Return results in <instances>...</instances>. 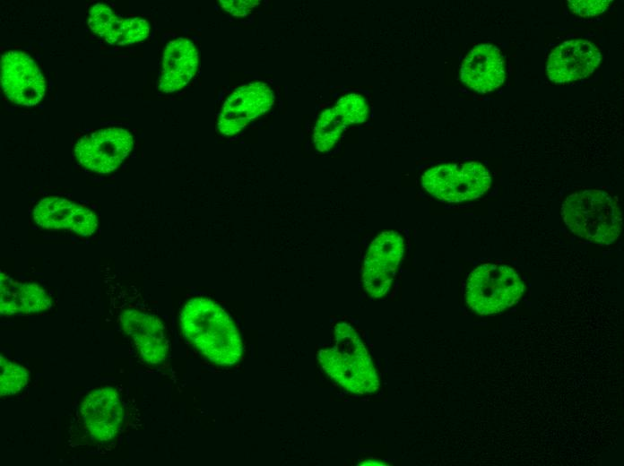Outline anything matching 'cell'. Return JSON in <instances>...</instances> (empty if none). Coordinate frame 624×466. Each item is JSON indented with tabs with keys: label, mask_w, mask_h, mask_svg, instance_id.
Masks as SVG:
<instances>
[{
	"label": "cell",
	"mask_w": 624,
	"mask_h": 466,
	"mask_svg": "<svg viewBox=\"0 0 624 466\" xmlns=\"http://www.w3.org/2000/svg\"><path fill=\"white\" fill-rule=\"evenodd\" d=\"M1 84L10 100L23 106L38 104L45 94V80L25 53L12 50L2 56Z\"/></svg>",
	"instance_id": "7"
},
{
	"label": "cell",
	"mask_w": 624,
	"mask_h": 466,
	"mask_svg": "<svg viewBox=\"0 0 624 466\" xmlns=\"http://www.w3.org/2000/svg\"><path fill=\"white\" fill-rule=\"evenodd\" d=\"M563 220L576 235L598 244L613 243L621 230L617 202L602 190H583L570 194L561 209Z\"/></svg>",
	"instance_id": "3"
},
{
	"label": "cell",
	"mask_w": 624,
	"mask_h": 466,
	"mask_svg": "<svg viewBox=\"0 0 624 466\" xmlns=\"http://www.w3.org/2000/svg\"><path fill=\"white\" fill-rule=\"evenodd\" d=\"M186 338L212 363L236 364L243 345L230 315L215 302L204 298L189 300L180 313Z\"/></svg>",
	"instance_id": "1"
},
{
	"label": "cell",
	"mask_w": 624,
	"mask_h": 466,
	"mask_svg": "<svg viewBox=\"0 0 624 466\" xmlns=\"http://www.w3.org/2000/svg\"><path fill=\"white\" fill-rule=\"evenodd\" d=\"M421 184L434 197L459 203L481 196L490 187V177L485 167L476 161L449 163L427 170Z\"/></svg>",
	"instance_id": "5"
},
{
	"label": "cell",
	"mask_w": 624,
	"mask_h": 466,
	"mask_svg": "<svg viewBox=\"0 0 624 466\" xmlns=\"http://www.w3.org/2000/svg\"><path fill=\"white\" fill-rule=\"evenodd\" d=\"M89 26L96 34L112 45H129L146 39L148 22L138 17L122 19L103 4H96L89 13Z\"/></svg>",
	"instance_id": "16"
},
{
	"label": "cell",
	"mask_w": 624,
	"mask_h": 466,
	"mask_svg": "<svg viewBox=\"0 0 624 466\" xmlns=\"http://www.w3.org/2000/svg\"><path fill=\"white\" fill-rule=\"evenodd\" d=\"M221 7L235 16H245L256 6L259 0H220Z\"/></svg>",
	"instance_id": "21"
},
{
	"label": "cell",
	"mask_w": 624,
	"mask_h": 466,
	"mask_svg": "<svg viewBox=\"0 0 624 466\" xmlns=\"http://www.w3.org/2000/svg\"><path fill=\"white\" fill-rule=\"evenodd\" d=\"M0 293L2 315L37 313L51 306L48 296L39 286L13 281L2 272Z\"/></svg>",
	"instance_id": "18"
},
{
	"label": "cell",
	"mask_w": 624,
	"mask_h": 466,
	"mask_svg": "<svg viewBox=\"0 0 624 466\" xmlns=\"http://www.w3.org/2000/svg\"><path fill=\"white\" fill-rule=\"evenodd\" d=\"M0 393L11 395L21 391L28 382V373L22 367L1 357Z\"/></svg>",
	"instance_id": "19"
},
{
	"label": "cell",
	"mask_w": 624,
	"mask_h": 466,
	"mask_svg": "<svg viewBox=\"0 0 624 466\" xmlns=\"http://www.w3.org/2000/svg\"><path fill=\"white\" fill-rule=\"evenodd\" d=\"M600 61V51L592 42L568 40L551 51L547 73L549 79L556 83L573 82L593 73Z\"/></svg>",
	"instance_id": "10"
},
{
	"label": "cell",
	"mask_w": 624,
	"mask_h": 466,
	"mask_svg": "<svg viewBox=\"0 0 624 466\" xmlns=\"http://www.w3.org/2000/svg\"><path fill=\"white\" fill-rule=\"evenodd\" d=\"M505 77L500 51L492 45L476 46L464 58L461 80L471 89L485 93L499 87Z\"/></svg>",
	"instance_id": "14"
},
{
	"label": "cell",
	"mask_w": 624,
	"mask_h": 466,
	"mask_svg": "<svg viewBox=\"0 0 624 466\" xmlns=\"http://www.w3.org/2000/svg\"><path fill=\"white\" fill-rule=\"evenodd\" d=\"M335 345L319 350L324 370L344 389L366 393L378 387L377 375L357 332L346 323L335 326Z\"/></svg>",
	"instance_id": "2"
},
{
	"label": "cell",
	"mask_w": 624,
	"mask_h": 466,
	"mask_svg": "<svg viewBox=\"0 0 624 466\" xmlns=\"http://www.w3.org/2000/svg\"><path fill=\"white\" fill-rule=\"evenodd\" d=\"M274 94L265 83L257 82L238 88L224 102L218 129L225 135L239 133L250 121L267 112Z\"/></svg>",
	"instance_id": "9"
},
{
	"label": "cell",
	"mask_w": 624,
	"mask_h": 466,
	"mask_svg": "<svg viewBox=\"0 0 624 466\" xmlns=\"http://www.w3.org/2000/svg\"><path fill=\"white\" fill-rule=\"evenodd\" d=\"M120 322L124 331L134 341L141 357L151 364L163 361L168 341L162 324L153 315L129 309L122 313Z\"/></svg>",
	"instance_id": "15"
},
{
	"label": "cell",
	"mask_w": 624,
	"mask_h": 466,
	"mask_svg": "<svg viewBox=\"0 0 624 466\" xmlns=\"http://www.w3.org/2000/svg\"><path fill=\"white\" fill-rule=\"evenodd\" d=\"M368 104L360 94L342 97L337 104L324 111L314 128V144L319 151L330 150L343 130L354 123H361L368 116Z\"/></svg>",
	"instance_id": "13"
},
{
	"label": "cell",
	"mask_w": 624,
	"mask_h": 466,
	"mask_svg": "<svg viewBox=\"0 0 624 466\" xmlns=\"http://www.w3.org/2000/svg\"><path fill=\"white\" fill-rule=\"evenodd\" d=\"M524 282L506 264L486 263L470 274L465 291L468 306L480 315H492L514 305L522 296Z\"/></svg>",
	"instance_id": "4"
},
{
	"label": "cell",
	"mask_w": 624,
	"mask_h": 466,
	"mask_svg": "<svg viewBox=\"0 0 624 466\" xmlns=\"http://www.w3.org/2000/svg\"><path fill=\"white\" fill-rule=\"evenodd\" d=\"M33 218L44 229H69L81 236L91 235L98 227L96 216L86 207L56 196L42 199Z\"/></svg>",
	"instance_id": "12"
},
{
	"label": "cell",
	"mask_w": 624,
	"mask_h": 466,
	"mask_svg": "<svg viewBox=\"0 0 624 466\" xmlns=\"http://www.w3.org/2000/svg\"><path fill=\"white\" fill-rule=\"evenodd\" d=\"M197 66V50L190 40L179 38L170 41L164 51L160 90L173 92L182 89L195 74Z\"/></svg>",
	"instance_id": "17"
},
{
	"label": "cell",
	"mask_w": 624,
	"mask_h": 466,
	"mask_svg": "<svg viewBox=\"0 0 624 466\" xmlns=\"http://www.w3.org/2000/svg\"><path fill=\"white\" fill-rule=\"evenodd\" d=\"M84 426L99 441L112 439L123 419V407L115 389L103 387L88 393L81 407Z\"/></svg>",
	"instance_id": "11"
},
{
	"label": "cell",
	"mask_w": 624,
	"mask_h": 466,
	"mask_svg": "<svg viewBox=\"0 0 624 466\" xmlns=\"http://www.w3.org/2000/svg\"><path fill=\"white\" fill-rule=\"evenodd\" d=\"M403 253V240L394 231L378 235L370 245L364 261L362 280L370 296L386 295L394 278Z\"/></svg>",
	"instance_id": "8"
},
{
	"label": "cell",
	"mask_w": 624,
	"mask_h": 466,
	"mask_svg": "<svg viewBox=\"0 0 624 466\" xmlns=\"http://www.w3.org/2000/svg\"><path fill=\"white\" fill-rule=\"evenodd\" d=\"M611 1L609 0H568V4L570 9L581 16H595L605 11Z\"/></svg>",
	"instance_id": "20"
},
{
	"label": "cell",
	"mask_w": 624,
	"mask_h": 466,
	"mask_svg": "<svg viewBox=\"0 0 624 466\" xmlns=\"http://www.w3.org/2000/svg\"><path fill=\"white\" fill-rule=\"evenodd\" d=\"M134 145L130 133L112 127L82 136L75 144L77 160L97 173L115 170L127 157Z\"/></svg>",
	"instance_id": "6"
}]
</instances>
